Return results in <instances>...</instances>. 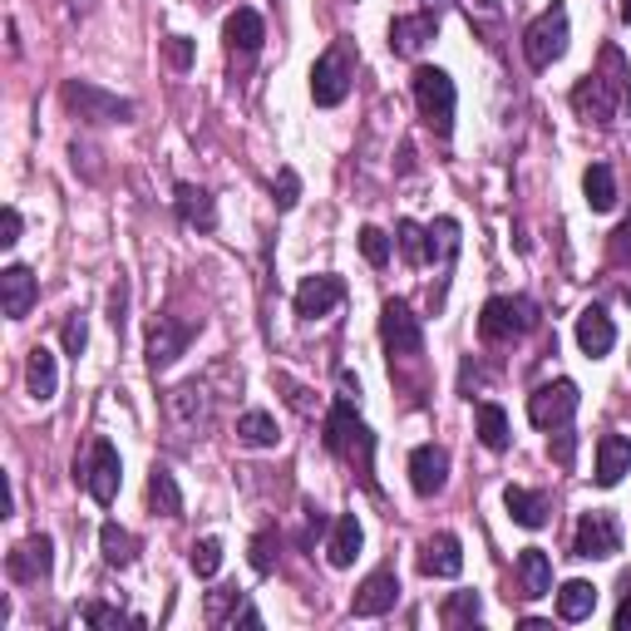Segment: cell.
<instances>
[{
    "label": "cell",
    "instance_id": "1",
    "mask_svg": "<svg viewBox=\"0 0 631 631\" xmlns=\"http://www.w3.org/2000/svg\"><path fill=\"white\" fill-rule=\"evenodd\" d=\"M631 99V70L627 60H621L617 45H602V60L592 75H582L578 85H572V109H578V118H588V124H611L617 118V109Z\"/></svg>",
    "mask_w": 631,
    "mask_h": 631
},
{
    "label": "cell",
    "instance_id": "2",
    "mask_svg": "<svg viewBox=\"0 0 631 631\" xmlns=\"http://www.w3.org/2000/svg\"><path fill=\"white\" fill-rule=\"evenodd\" d=\"M326 450L336 454V459L355 464V474L365 479V489L380 493V483H375V434L365 429V419L355 415V400L341 395L331 409H326Z\"/></svg>",
    "mask_w": 631,
    "mask_h": 631
},
{
    "label": "cell",
    "instance_id": "3",
    "mask_svg": "<svg viewBox=\"0 0 631 631\" xmlns=\"http://www.w3.org/2000/svg\"><path fill=\"white\" fill-rule=\"evenodd\" d=\"M415 104H419V118H425L429 129L439 139H450L454 134V104H459V89L454 79L444 75L439 65H419L415 70Z\"/></svg>",
    "mask_w": 631,
    "mask_h": 631
},
{
    "label": "cell",
    "instance_id": "4",
    "mask_svg": "<svg viewBox=\"0 0 631 631\" xmlns=\"http://www.w3.org/2000/svg\"><path fill=\"white\" fill-rule=\"evenodd\" d=\"M538 301L533 296H489L479 311V336L483 341H518V336L538 331Z\"/></svg>",
    "mask_w": 631,
    "mask_h": 631
},
{
    "label": "cell",
    "instance_id": "5",
    "mask_svg": "<svg viewBox=\"0 0 631 631\" xmlns=\"http://www.w3.org/2000/svg\"><path fill=\"white\" fill-rule=\"evenodd\" d=\"M567 40H572V21H567V5H563V0H553V5H547V11L523 30L528 65H533V70L557 65V60L567 54Z\"/></svg>",
    "mask_w": 631,
    "mask_h": 631
},
{
    "label": "cell",
    "instance_id": "6",
    "mask_svg": "<svg viewBox=\"0 0 631 631\" xmlns=\"http://www.w3.org/2000/svg\"><path fill=\"white\" fill-rule=\"evenodd\" d=\"M351 79H355V50L351 40H336L331 50L311 65V99L321 109H336L345 104V94H351Z\"/></svg>",
    "mask_w": 631,
    "mask_h": 631
},
{
    "label": "cell",
    "instance_id": "7",
    "mask_svg": "<svg viewBox=\"0 0 631 631\" xmlns=\"http://www.w3.org/2000/svg\"><path fill=\"white\" fill-rule=\"evenodd\" d=\"M60 99H65L79 118H89V124H129V118H134L129 99L109 94V89L89 85V79H70V85L60 89Z\"/></svg>",
    "mask_w": 631,
    "mask_h": 631
},
{
    "label": "cell",
    "instance_id": "8",
    "mask_svg": "<svg viewBox=\"0 0 631 631\" xmlns=\"http://www.w3.org/2000/svg\"><path fill=\"white\" fill-rule=\"evenodd\" d=\"M163 409H168V425L182 439H193L213 425V390H207V380H182L178 390H168V405Z\"/></svg>",
    "mask_w": 631,
    "mask_h": 631
},
{
    "label": "cell",
    "instance_id": "9",
    "mask_svg": "<svg viewBox=\"0 0 631 631\" xmlns=\"http://www.w3.org/2000/svg\"><path fill=\"white\" fill-rule=\"evenodd\" d=\"M118 479H124V459H118V450L109 444V439H94L85 454V464H79V483L89 489V499L99 503V508H109V503L118 499Z\"/></svg>",
    "mask_w": 631,
    "mask_h": 631
},
{
    "label": "cell",
    "instance_id": "10",
    "mask_svg": "<svg viewBox=\"0 0 631 631\" xmlns=\"http://www.w3.org/2000/svg\"><path fill=\"white\" fill-rule=\"evenodd\" d=\"M578 405H582V390L572 380H547V386H538L528 395V419L538 429H563V425H572Z\"/></svg>",
    "mask_w": 631,
    "mask_h": 631
},
{
    "label": "cell",
    "instance_id": "11",
    "mask_svg": "<svg viewBox=\"0 0 631 631\" xmlns=\"http://www.w3.org/2000/svg\"><path fill=\"white\" fill-rule=\"evenodd\" d=\"M5 572H11V582H21V588H40V582H50V572H54L50 533H30L25 543H15L11 557H5Z\"/></svg>",
    "mask_w": 631,
    "mask_h": 631
},
{
    "label": "cell",
    "instance_id": "12",
    "mask_svg": "<svg viewBox=\"0 0 631 631\" xmlns=\"http://www.w3.org/2000/svg\"><path fill=\"white\" fill-rule=\"evenodd\" d=\"M380 341H386L390 361L425 351V326H419V316L405 301H386V311H380Z\"/></svg>",
    "mask_w": 631,
    "mask_h": 631
},
{
    "label": "cell",
    "instance_id": "13",
    "mask_svg": "<svg viewBox=\"0 0 631 631\" xmlns=\"http://www.w3.org/2000/svg\"><path fill=\"white\" fill-rule=\"evenodd\" d=\"M572 553L578 557H617L621 553V523L607 514V508H592V514L578 518V538H572Z\"/></svg>",
    "mask_w": 631,
    "mask_h": 631
},
{
    "label": "cell",
    "instance_id": "14",
    "mask_svg": "<svg viewBox=\"0 0 631 631\" xmlns=\"http://www.w3.org/2000/svg\"><path fill=\"white\" fill-rule=\"evenodd\" d=\"M198 326L193 321H173V316H153L149 326V365L153 370H168L173 361H178L188 345H193Z\"/></svg>",
    "mask_w": 631,
    "mask_h": 631
},
{
    "label": "cell",
    "instance_id": "15",
    "mask_svg": "<svg viewBox=\"0 0 631 631\" xmlns=\"http://www.w3.org/2000/svg\"><path fill=\"white\" fill-rule=\"evenodd\" d=\"M400 602V578L395 567H380V572H370V578L355 588L351 597V617H386V611H395Z\"/></svg>",
    "mask_w": 631,
    "mask_h": 631
},
{
    "label": "cell",
    "instance_id": "16",
    "mask_svg": "<svg viewBox=\"0 0 631 631\" xmlns=\"http://www.w3.org/2000/svg\"><path fill=\"white\" fill-rule=\"evenodd\" d=\"M409 483H415L419 499H434L444 483H450V450L444 444H419L409 454Z\"/></svg>",
    "mask_w": 631,
    "mask_h": 631
},
{
    "label": "cell",
    "instance_id": "17",
    "mask_svg": "<svg viewBox=\"0 0 631 631\" xmlns=\"http://www.w3.org/2000/svg\"><path fill=\"white\" fill-rule=\"evenodd\" d=\"M345 301V281L341 277H306L296 287V316L301 321H321Z\"/></svg>",
    "mask_w": 631,
    "mask_h": 631
},
{
    "label": "cell",
    "instance_id": "18",
    "mask_svg": "<svg viewBox=\"0 0 631 631\" xmlns=\"http://www.w3.org/2000/svg\"><path fill=\"white\" fill-rule=\"evenodd\" d=\"M35 301H40V281H35V272L30 267H5L0 272V306H5V316L11 321H25L35 311Z\"/></svg>",
    "mask_w": 631,
    "mask_h": 631
},
{
    "label": "cell",
    "instance_id": "19",
    "mask_svg": "<svg viewBox=\"0 0 631 631\" xmlns=\"http://www.w3.org/2000/svg\"><path fill=\"white\" fill-rule=\"evenodd\" d=\"M439 35V11H415V15H395L390 21V50L405 54V60H415L419 50H425L429 40Z\"/></svg>",
    "mask_w": 631,
    "mask_h": 631
},
{
    "label": "cell",
    "instance_id": "20",
    "mask_svg": "<svg viewBox=\"0 0 631 631\" xmlns=\"http://www.w3.org/2000/svg\"><path fill=\"white\" fill-rule=\"evenodd\" d=\"M419 572L425 578H459L464 572V543L454 533H434L419 547Z\"/></svg>",
    "mask_w": 631,
    "mask_h": 631
},
{
    "label": "cell",
    "instance_id": "21",
    "mask_svg": "<svg viewBox=\"0 0 631 631\" xmlns=\"http://www.w3.org/2000/svg\"><path fill=\"white\" fill-rule=\"evenodd\" d=\"M173 213H178L182 227H198V232H213L217 227V203L207 188H198V182H178V188H173Z\"/></svg>",
    "mask_w": 631,
    "mask_h": 631
},
{
    "label": "cell",
    "instance_id": "22",
    "mask_svg": "<svg viewBox=\"0 0 631 631\" xmlns=\"http://www.w3.org/2000/svg\"><path fill=\"white\" fill-rule=\"evenodd\" d=\"M223 40H227V50H237V54H257L262 45H267V25H262V15L252 11V5H237L223 21Z\"/></svg>",
    "mask_w": 631,
    "mask_h": 631
},
{
    "label": "cell",
    "instance_id": "23",
    "mask_svg": "<svg viewBox=\"0 0 631 631\" xmlns=\"http://www.w3.org/2000/svg\"><path fill=\"white\" fill-rule=\"evenodd\" d=\"M578 345H582L588 361H602V355L617 345V326H611V316L602 306H588L578 316Z\"/></svg>",
    "mask_w": 631,
    "mask_h": 631
},
{
    "label": "cell",
    "instance_id": "24",
    "mask_svg": "<svg viewBox=\"0 0 631 631\" xmlns=\"http://www.w3.org/2000/svg\"><path fill=\"white\" fill-rule=\"evenodd\" d=\"M627 474H631V439L602 434L597 439V483L602 489H617Z\"/></svg>",
    "mask_w": 631,
    "mask_h": 631
},
{
    "label": "cell",
    "instance_id": "25",
    "mask_svg": "<svg viewBox=\"0 0 631 631\" xmlns=\"http://www.w3.org/2000/svg\"><path fill=\"white\" fill-rule=\"evenodd\" d=\"M25 390H30V400H40V405H50V400H54V390H60V365H54V351L35 345V351L25 355Z\"/></svg>",
    "mask_w": 631,
    "mask_h": 631
},
{
    "label": "cell",
    "instance_id": "26",
    "mask_svg": "<svg viewBox=\"0 0 631 631\" xmlns=\"http://www.w3.org/2000/svg\"><path fill=\"white\" fill-rule=\"evenodd\" d=\"M361 543H365V528L355 514H341L331 523V543H326V557H331V567H351L355 557H361Z\"/></svg>",
    "mask_w": 631,
    "mask_h": 631
},
{
    "label": "cell",
    "instance_id": "27",
    "mask_svg": "<svg viewBox=\"0 0 631 631\" xmlns=\"http://www.w3.org/2000/svg\"><path fill=\"white\" fill-rule=\"evenodd\" d=\"M518 582H523V597H547L553 592V557L543 547H523L518 553Z\"/></svg>",
    "mask_w": 631,
    "mask_h": 631
},
{
    "label": "cell",
    "instance_id": "28",
    "mask_svg": "<svg viewBox=\"0 0 631 631\" xmlns=\"http://www.w3.org/2000/svg\"><path fill=\"white\" fill-rule=\"evenodd\" d=\"M503 508H508V518H514L518 528H543L547 523V499L533 493V489H518V483L503 489Z\"/></svg>",
    "mask_w": 631,
    "mask_h": 631
},
{
    "label": "cell",
    "instance_id": "29",
    "mask_svg": "<svg viewBox=\"0 0 631 631\" xmlns=\"http://www.w3.org/2000/svg\"><path fill=\"white\" fill-rule=\"evenodd\" d=\"M592 611H597V588L582 578L563 582V592H557V617L563 621H588Z\"/></svg>",
    "mask_w": 631,
    "mask_h": 631
},
{
    "label": "cell",
    "instance_id": "30",
    "mask_svg": "<svg viewBox=\"0 0 631 631\" xmlns=\"http://www.w3.org/2000/svg\"><path fill=\"white\" fill-rule=\"evenodd\" d=\"M237 439H242L247 450H272L281 439V429L267 409H247V415H237Z\"/></svg>",
    "mask_w": 631,
    "mask_h": 631
},
{
    "label": "cell",
    "instance_id": "31",
    "mask_svg": "<svg viewBox=\"0 0 631 631\" xmlns=\"http://www.w3.org/2000/svg\"><path fill=\"white\" fill-rule=\"evenodd\" d=\"M99 553H104L109 567H134V557H139V538H134L129 528L104 523L99 528Z\"/></svg>",
    "mask_w": 631,
    "mask_h": 631
},
{
    "label": "cell",
    "instance_id": "32",
    "mask_svg": "<svg viewBox=\"0 0 631 631\" xmlns=\"http://www.w3.org/2000/svg\"><path fill=\"white\" fill-rule=\"evenodd\" d=\"M149 508L159 518H182V489L168 469H153L149 474Z\"/></svg>",
    "mask_w": 631,
    "mask_h": 631
},
{
    "label": "cell",
    "instance_id": "33",
    "mask_svg": "<svg viewBox=\"0 0 631 631\" xmlns=\"http://www.w3.org/2000/svg\"><path fill=\"white\" fill-rule=\"evenodd\" d=\"M582 193H588L592 213H611V207H617V178H611L607 163H592V168L582 173Z\"/></svg>",
    "mask_w": 631,
    "mask_h": 631
},
{
    "label": "cell",
    "instance_id": "34",
    "mask_svg": "<svg viewBox=\"0 0 631 631\" xmlns=\"http://www.w3.org/2000/svg\"><path fill=\"white\" fill-rule=\"evenodd\" d=\"M474 415H479V439H483V450H493V454H503L508 450V415H503V405H493V400H483L479 409H474Z\"/></svg>",
    "mask_w": 631,
    "mask_h": 631
},
{
    "label": "cell",
    "instance_id": "35",
    "mask_svg": "<svg viewBox=\"0 0 631 631\" xmlns=\"http://www.w3.org/2000/svg\"><path fill=\"white\" fill-rule=\"evenodd\" d=\"M395 247H400V257H405L409 267H425V262H429V227L400 217V223H395Z\"/></svg>",
    "mask_w": 631,
    "mask_h": 631
},
{
    "label": "cell",
    "instance_id": "36",
    "mask_svg": "<svg viewBox=\"0 0 631 631\" xmlns=\"http://www.w3.org/2000/svg\"><path fill=\"white\" fill-rule=\"evenodd\" d=\"M454 252H459V223L454 217H439L429 227V262H454Z\"/></svg>",
    "mask_w": 631,
    "mask_h": 631
},
{
    "label": "cell",
    "instance_id": "37",
    "mask_svg": "<svg viewBox=\"0 0 631 631\" xmlns=\"http://www.w3.org/2000/svg\"><path fill=\"white\" fill-rule=\"evenodd\" d=\"M479 611H483L479 592H454V597L444 602V611H439V621H444V627H469V621H479Z\"/></svg>",
    "mask_w": 631,
    "mask_h": 631
},
{
    "label": "cell",
    "instance_id": "38",
    "mask_svg": "<svg viewBox=\"0 0 631 631\" xmlns=\"http://www.w3.org/2000/svg\"><path fill=\"white\" fill-rule=\"evenodd\" d=\"M79 621H89V627H143V617H129V611L104 607V602H85Z\"/></svg>",
    "mask_w": 631,
    "mask_h": 631
},
{
    "label": "cell",
    "instance_id": "39",
    "mask_svg": "<svg viewBox=\"0 0 631 631\" xmlns=\"http://www.w3.org/2000/svg\"><path fill=\"white\" fill-rule=\"evenodd\" d=\"M188 567H193L198 578H217V572H223V543H217V538H203V543H193V553H188Z\"/></svg>",
    "mask_w": 631,
    "mask_h": 631
},
{
    "label": "cell",
    "instance_id": "40",
    "mask_svg": "<svg viewBox=\"0 0 631 631\" xmlns=\"http://www.w3.org/2000/svg\"><path fill=\"white\" fill-rule=\"evenodd\" d=\"M272 203H277V213H291V207L301 203V173L296 168L277 173V182H272Z\"/></svg>",
    "mask_w": 631,
    "mask_h": 631
},
{
    "label": "cell",
    "instance_id": "41",
    "mask_svg": "<svg viewBox=\"0 0 631 631\" xmlns=\"http://www.w3.org/2000/svg\"><path fill=\"white\" fill-rule=\"evenodd\" d=\"M361 252L370 267H386L390 262V237L380 232V227H361Z\"/></svg>",
    "mask_w": 631,
    "mask_h": 631
},
{
    "label": "cell",
    "instance_id": "42",
    "mask_svg": "<svg viewBox=\"0 0 631 631\" xmlns=\"http://www.w3.org/2000/svg\"><path fill=\"white\" fill-rule=\"evenodd\" d=\"M272 567H277V533H257L252 538V572L267 578Z\"/></svg>",
    "mask_w": 631,
    "mask_h": 631
},
{
    "label": "cell",
    "instance_id": "43",
    "mask_svg": "<svg viewBox=\"0 0 631 631\" xmlns=\"http://www.w3.org/2000/svg\"><path fill=\"white\" fill-rule=\"evenodd\" d=\"M60 341H65V355H75V361L85 355V345H89V326H85V316H79V311L65 321V336H60Z\"/></svg>",
    "mask_w": 631,
    "mask_h": 631
},
{
    "label": "cell",
    "instance_id": "44",
    "mask_svg": "<svg viewBox=\"0 0 631 631\" xmlns=\"http://www.w3.org/2000/svg\"><path fill=\"white\" fill-rule=\"evenodd\" d=\"M163 54H168V65H173V70H188V65H193V40H188V35H168Z\"/></svg>",
    "mask_w": 631,
    "mask_h": 631
},
{
    "label": "cell",
    "instance_id": "45",
    "mask_svg": "<svg viewBox=\"0 0 631 631\" xmlns=\"http://www.w3.org/2000/svg\"><path fill=\"white\" fill-rule=\"evenodd\" d=\"M124 311H129V281L118 277V287L109 291V321H114L118 336H124Z\"/></svg>",
    "mask_w": 631,
    "mask_h": 631
},
{
    "label": "cell",
    "instance_id": "46",
    "mask_svg": "<svg viewBox=\"0 0 631 631\" xmlns=\"http://www.w3.org/2000/svg\"><path fill=\"white\" fill-rule=\"evenodd\" d=\"M572 454H578V434H572V429H557V434H553V459L557 464H563V469H572Z\"/></svg>",
    "mask_w": 631,
    "mask_h": 631
},
{
    "label": "cell",
    "instance_id": "47",
    "mask_svg": "<svg viewBox=\"0 0 631 631\" xmlns=\"http://www.w3.org/2000/svg\"><path fill=\"white\" fill-rule=\"evenodd\" d=\"M21 227H25L21 207H5V213H0V247H15V242H21Z\"/></svg>",
    "mask_w": 631,
    "mask_h": 631
},
{
    "label": "cell",
    "instance_id": "48",
    "mask_svg": "<svg viewBox=\"0 0 631 631\" xmlns=\"http://www.w3.org/2000/svg\"><path fill=\"white\" fill-rule=\"evenodd\" d=\"M611 262H617V267H631V223H621L617 232H611Z\"/></svg>",
    "mask_w": 631,
    "mask_h": 631
},
{
    "label": "cell",
    "instance_id": "49",
    "mask_svg": "<svg viewBox=\"0 0 631 631\" xmlns=\"http://www.w3.org/2000/svg\"><path fill=\"white\" fill-rule=\"evenodd\" d=\"M617 631H631V572H621V602H617Z\"/></svg>",
    "mask_w": 631,
    "mask_h": 631
},
{
    "label": "cell",
    "instance_id": "50",
    "mask_svg": "<svg viewBox=\"0 0 631 631\" xmlns=\"http://www.w3.org/2000/svg\"><path fill=\"white\" fill-rule=\"evenodd\" d=\"M232 602H237V592H232V588H217L213 597H207V621H223V611L232 607Z\"/></svg>",
    "mask_w": 631,
    "mask_h": 631
},
{
    "label": "cell",
    "instance_id": "51",
    "mask_svg": "<svg viewBox=\"0 0 631 631\" xmlns=\"http://www.w3.org/2000/svg\"><path fill=\"white\" fill-rule=\"evenodd\" d=\"M237 621H242V627H262V611L257 607H242V611H237Z\"/></svg>",
    "mask_w": 631,
    "mask_h": 631
},
{
    "label": "cell",
    "instance_id": "52",
    "mask_svg": "<svg viewBox=\"0 0 631 631\" xmlns=\"http://www.w3.org/2000/svg\"><path fill=\"white\" fill-rule=\"evenodd\" d=\"M400 173H415V149H409V143L400 149Z\"/></svg>",
    "mask_w": 631,
    "mask_h": 631
},
{
    "label": "cell",
    "instance_id": "53",
    "mask_svg": "<svg viewBox=\"0 0 631 631\" xmlns=\"http://www.w3.org/2000/svg\"><path fill=\"white\" fill-rule=\"evenodd\" d=\"M621 21H627V25H631V0H621Z\"/></svg>",
    "mask_w": 631,
    "mask_h": 631
}]
</instances>
